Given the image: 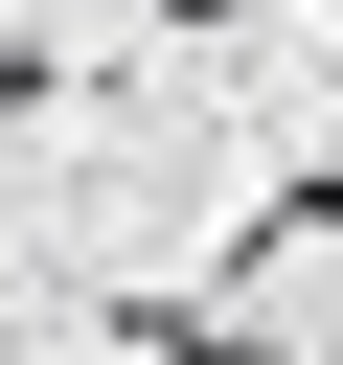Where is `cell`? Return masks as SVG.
Returning <instances> with one entry per match:
<instances>
[{
  "label": "cell",
  "mask_w": 343,
  "mask_h": 365,
  "mask_svg": "<svg viewBox=\"0 0 343 365\" xmlns=\"http://www.w3.org/2000/svg\"><path fill=\"white\" fill-rule=\"evenodd\" d=\"M23 91H46V46H23V23H0V114H23Z\"/></svg>",
  "instance_id": "6da1fadb"
}]
</instances>
